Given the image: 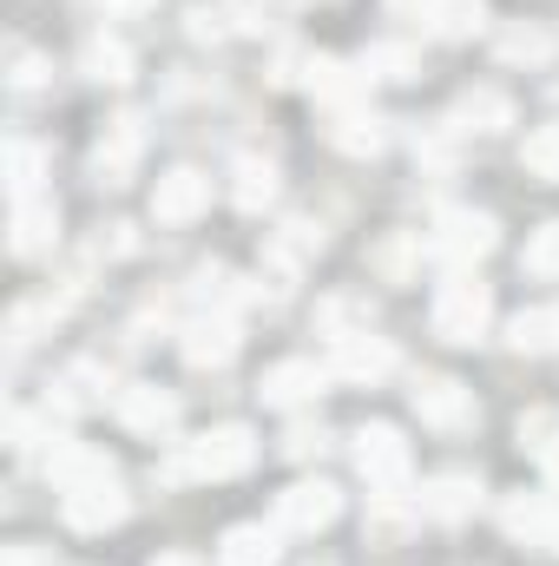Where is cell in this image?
I'll use <instances>...</instances> for the list:
<instances>
[{
  "label": "cell",
  "mask_w": 559,
  "mask_h": 566,
  "mask_svg": "<svg viewBox=\"0 0 559 566\" xmlns=\"http://www.w3.org/2000/svg\"><path fill=\"white\" fill-rule=\"evenodd\" d=\"M487 323H494L487 283H474L467 271H461V277H447L441 290H434V336H441V343H481Z\"/></svg>",
  "instance_id": "obj_1"
},
{
  "label": "cell",
  "mask_w": 559,
  "mask_h": 566,
  "mask_svg": "<svg viewBox=\"0 0 559 566\" xmlns=\"http://www.w3.org/2000/svg\"><path fill=\"white\" fill-rule=\"evenodd\" d=\"M257 461V434L244 422H224L211 428V434H198L191 441V454L178 461V474H204V481H231V474H244Z\"/></svg>",
  "instance_id": "obj_2"
},
{
  "label": "cell",
  "mask_w": 559,
  "mask_h": 566,
  "mask_svg": "<svg viewBox=\"0 0 559 566\" xmlns=\"http://www.w3.org/2000/svg\"><path fill=\"white\" fill-rule=\"evenodd\" d=\"M356 468H362V481L369 488H402L409 481V441H402V428L389 422H369L362 434H356Z\"/></svg>",
  "instance_id": "obj_3"
},
{
  "label": "cell",
  "mask_w": 559,
  "mask_h": 566,
  "mask_svg": "<svg viewBox=\"0 0 559 566\" xmlns=\"http://www.w3.org/2000/svg\"><path fill=\"white\" fill-rule=\"evenodd\" d=\"M494 238H500V231H494V218H487V211H447V218L434 224V244H428V251H434L441 264L467 271L474 258H487V251H494Z\"/></svg>",
  "instance_id": "obj_4"
},
{
  "label": "cell",
  "mask_w": 559,
  "mask_h": 566,
  "mask_svg": "<svg viewBox=\"0 0 559 566\" xmlns=\"http://www.w3.org/2000/svg\"><path fill=\"white\" fill-rule=\"evenodd\" d=\"M342 514V494L329 481H296L277 494V527L283 534H323L329 521Z\"/></svg>",
  "instance_id": "obj_5"
},
{
  "label": "cell",
  "mask_w": 559,
  "mask_h": 566,
  "mask_svg": "<svg viewBox=\"0 0 559 566\" xmlns=\"http://www.w3.org/2000/svg\"><path fill=\"white\" fill-rule=\"evenodd\" d=\"M66 521H73L80 534H106V527H119V521H126V488H119V474L86 481V488H66Z\"/></svg>",
  "instance_id": "obj_6"
},
{
  "label": "cell",
  "mask_w": 559,
  "mask_h": 566,
  "mask_svg": "<svg viewBox=\"0 0 559 566\" xmlns=\"http://www.w3.org/2000/svg\"><path fill=\"white\" fill-rule=\"evenodd\" d=\"M415 416L428 428H441V434H461V428H474V396H467L454 376H421L415 382Z\"/></svg>",
  "instance_id": "obj_7"
},
{
  "label": "cell",
  "mask_w": 559,
  "mask_h": 566,
  "mask_svg": "<svg viewBox=\"0 0 559 566\" xmlns=\"http://www.w3.org/2000/svg\"><path fill=\"white\" fill-rule=\"evenodd\" d=\"M204 205H211V178H204V171H191V165L165 171V178H158V191H151V218H158V224H191Z\"/></svg>",
  "instance_id": "obj_8"
},
{
  "label": "cell",
  "mask_w": 559,
  "mask_h": 566,
  "mask_svg": "<svg viewBox=\"0 0 559 566\" xmlns=\"http://www.w3.org/2000/svg\"><path fill=\"white\" fill-rule=\"evenodd\" d=\"M329 369H336L342 382H382V376L395 369V349H389L382 336H369V329H349V336H336Z\"/></svg>",
  "instance_id": "obj_9"
},
{
  "label": "cell",
  "mask_w": 559,
  "mask_h": 566,
  "mask_svg": "<svg viewBox=\"0 0 559 566\" xmlns=\"http://www.w3.org/2000/svg\"><path fill=\"white\" fill-rule=\"evenodd\" d=\"M119 422L133 428V434H171L178 422V396L171 389H158V382H133V389H119Z\"/></svg>",
  "instance_id": "obj_10"
},
{
  "label": "cell",
  "mask_w": 559,
  "mask_h": 566,
  "mask_svg": "<svg viewBox=\"0 0 559 566\" xmlns=\"http://www.w3.org/2000/svg\"><path fill=\"white\" fill-rule=\"evenodd\" d=\"M323 396V369L309 363V356H289L277 369H264V402H277V409H309Z\"/></svg>",
  "instance_id": "obj_11"
},
{
  "label": "cell",
  "mask_w": 559,
  "mask_h": 566,
  "mask_svg": "<svg viewBox=\"0 0 559 566\" xmlns=\"http://www.w3.org/2000/svg\"><path fill=\"white\" fill-rule=\"evenodd\" d=\"M139 126L133 119H113L106 133H99V145H93V178L99 185H126L133 178V165H139Z\"/></svg>",
  "instance_id": "obj_12"
},
{
  "label": "cell",
  "mask_w": 559,
  "mask_h": 566,
  "mask_svg": "<svg viewBox=\"0 0 559 566\" xmlns=\"http://www.w3.org/2000/svg\"><path fill=\"white\" fill-rule=\"evenodd\" d=\"M231 356H238V323H231L224 310H211V316H198V323L184 329V363L218 369V363H231Z\"/></svg>",
  "instance_id": "obj_13"
},
{
  "label": "cell",
  "mask_w": 559,
  "mask_h": 566,
  "mask_svg": "<svg viewBox=\"0 0 559 566\" xmlns=\"http://www.w3.org/2000/svg\"><path fill=\"white\" fill-rule=\"evenodd\" d=\"M46 474H53L60 488H86V481H106V474H119V468H113V454H99V448H80V441H66V434H53V454H46Z\"/></svg>",
  "instance_id": "obj_14"
},
{
  "label": "cell",
  "mask_w": 559,
  "mask_h": 566,
  "mask_svg": "<svg viewBox=\"0 0 559 566\" xmlns=\"http://www.w3.org/2000/svg\"><path fill=\"white\" fill-rule=\"evenodd\" d=\"M507 534L527 541V547H553L559 541V507L547 494H514V501H507Z\"/></svg>",
  "instance_id": "obj_15"
},
{
  "label": "cell",
  "mask_w": 559,
  "mask_h": 566,
  "mask_svg": "<svg viewBox=\"0 0 559 566\" xmlns=\"http://www.w3.org/2000/svg\"><path fill=\"white\" fill-rule=\"evenodd\" d=\"M481 507V481L474 474H434L428 494H421V514L428 521H467Z\"/></svg>",
  "instance_id": "obj_16"
},
{
  "label": "cell",
  "mask_w": 559,
  "mask_h": 566,
  "mask_svg": "<svg viewBox=\"0 0 559 566\" xmlns=\"http://www.w3.org/2000/svg\"><path fill=\"white\" fill-rule=\"evenodd\" d=\"M53 231H60V211H53L46 198H20V205H13V258L46 251V244H53Z\"/></svg>",
  "instance_id": "obj_17"
},
{
  "label": "cell",
  "mask_w": 559,
  "mask_h": 566,
  "mask_svg": "<svg viewBox=\"0 0 559 566\" xmlns=\"http://www.w3.org/2000/svg\"><path fill=\"white\" fill-rule=\"evenodd\" d=\"M362 80L369 73H349L342 60H309V93L329 106H362Z\"/></svg>",
  "instance_id": "obj_18"
},
{
  "label": "cell",
  "mask_w": 559,
  "mask_h": 566,
  "mask_svg": "<svg viewBox=\"0 0 559 566\" xmlns=\"http://www.w3.org/2000/svg\"><path fill=\"white\" fill-rule=\"evenodd\" d=\"M454 119H461V133H500V126L514 119V106H507V93H494V86H474V93H461Z\"/></svg>",
  "instance_id": "obj_19"
},
{
  "label": "cell",
  "mask_w": 559,
  "mask_h": 566,
  "mask_svg": "<svg viewBox=\"0 0 559 566\" xmlns=\"http://www.w3.org/2000/svg\"><path fill=\"white\" fill-rule=\"evenodd\" d=\"M481 20H487V7H481V0H434L421 27H428L434 40H474V33H481Z\"/></svg>",
  "instance_id": "obj_20"
},
{
  "label": "cell",
  "mask_w": 559,
  "mask_h": 566,
  "mask_svg": "<svg viewBox=\"0 0 559 566\" xmlns=\"http://www.w3.org/2000/svg\"><path fill=\"white\" fill-rule=\"evenodd\" d=\"M329 145H342V151H376V145H382V119H376L369 106H336Z\"/></svg>",
  "instance_id": "obj_21"
},
{
  "label": "cell",
  "mask_w": 559,
  "mask_h": 566,
  "mask_svg": "<svg viewBox=\"0 0 559 566\" xmlns=\"http://www.w3.org/2000/svg\"><path fill=\"white\" fill-rule=\"evenodd\" d=\"M224 566H277V527H231L224 534Z\"/></svg>",
  "instance_id": "obj_22"
},
{
  "label": "cell",
  "mask_w": 559,
  "mask_h": 566,
  "mask_svg": "<svg viewBox=\"0 0 559 566\" xmlns=\"http://www.w3.org/2000/svg\"><path fill=\"white\" fill-rule=\"evenodd\" d=\"M46 165H53V158H46V151H40L33 139H7V185H13V205L40 191V178H46Z\"/></svg>",
  "instance_id": "obj_23"
},
{
  "label": "cell",
  "mask_w": 559,
  "mask_h": 566,
  "mask_svg": "<svg viewBox=\"0 0 559 566\" xmlns=\"http://www.w3.org/2000/svg\"><path fill=\"white\" fill-rule=\"evenodd\" d=\"M362 73H369V80H415L421 53H415V46H402V40H382V46H369V53H362Z\"/></svg>",
  "instance_id": "obj_24"
},
{
  "label": "cell",
  "mask_w": 559,
  "mask_h": 566,
  "mask_svg": "<svg viewBox=\"0 0 559 566\" xmlns=\"http://www.w3.org/2000/svg\"><path fill=\"white\" fill-rule=\"evenodd\" d=\"M80 66L93 73V80H126L133 73V53H126V40H113V33H99V40H86V53H80Z\"/></svg>",
  "instance_id": "obj_25"
},
{
  "label": "cell",
  "mask_w": 559,
  "mask_h": 566,
  "mask_svg": "<svg viewBox=\"0 0 559 566\" xmlns=\"http://www.w3.org/2000/svg\"><path fill=\"white\" fill-rule=\"evenodd\" d=\"M514 349H559V303H540V310L514 316Z\"/></svg>",
  "instance_id": "obj_26"
},
{
  "label": "cell",
  "mask_w": 559,
  "mask_h": 566,
  "mask_svg": "<svg viewBox=\"0 0 559 566\" xmlns=\"http://www.w3.org/2000/svg\"><path fill=\"white\" fill-rule=\"evenodd\" d=\"M271 198H277V171H271V165H257V158H251V165H244V171H238V205H244V211H264V205H271Z\"/></svg>",
  "instance_id": "obj_27"
},
{
  "label": "cell",
  "mask_w": 559,
  "mask_h": 566,
  "mask_svg": "<svg viewBox=\"0 0 559 566\" xmlns=\"http://www.w3.org/2000/svg\"><path fill=\"white\" fill-rule=\"evenodd\" d=\"M527 171L547 178V185H559V126H540V133L527 139Z\"/></svg>",
  "instance_id": "obj_28"
},
{
  "label": "cell",
  "mask_w": 559,
  "mask_h": 566,
  "mask_svg": "<svg viewBox=\"0 0 559 566\" xmlns=\"http://www.w3.org/2000/svg\"><path fill=\"white\" fill-rule=\"evenodd\" d=\"M527 271H534V277H559V224L534 231V244H527Z\"/></svg>",
  "instance_id": "obj_29"
},
{
  "label": "cell",
  "mask_w": 559,
  "mask_h": 566,
  "mask_svg": "<svg viewBox=\"0 0 559 566\" xmlns=\"http://www.w3.org/2000/svg\"><path fill=\"white\" fill-rule=\"evenodd\" d=\"M507 60H547V33H507Z\"/></svg>",
  "instance_id": "obj_30"
},
{
  "label": "cell",
  "mask_w": 559,
  "mask_h": 566,
  "mask_svg": "<svg viewBox=\"0 0 559 566\" xmlns=\"http://www.w3.org/2000/svg\"><path fill=\"white\" fill-rule=\"evenodd\" d=\"M283 454H296V461L323 454V428H289V434H283Z\"/></svg>",
  "instance_id": "obj_31"
},
{
  "label": "cell",
  "mask_w": 559,
  "mask_h": 566,
  "mask_svg": "<svg viewBox=\"0 0 559 566\" xmlns=\"http://www.w3.org/2000/svg\"><path fill=\"white\" fill-rule=\"evenodd\" d=\"M559 434V416H547V409H540V416H527V422H520V441H527V448H547V441H553Z\"/></svg>",
  "instance_id": "obj_32"
},
{
  "label": "cell",
  "mask_w": 559,
  "mask_h": 566,
  "mask_svg": "<svg viewBox=\"0 0 559 566\" xmlns=\"http://www.w3.org/2000/svg\"><path fill=\"white\" fill-rule=\"evenodd\" d=\"M145 7H158V0H99L106 20H126V13H145Z\"/></svg>",
  "instance_id": "obj_33"
},
{
  "label": "cell",
  "mask_w": 559,
  "mask_h": 566,
  "mask_svg": "<svg viewBox=\"0 0 559 566\" xmlns=\"http://www.w3.org/2000/svg\"><path fill=\"white\" fill-rule=\"evenodd\" d=\"M46 80V66L33 60V53H20V73H13V86H40Z\"/></svg>",
  "instance_id": "obj_34"
},
{
  "label": "cell",
  "mask_w": 559,
  "mask_h": 566,
  "mask_svg": "<svg viewBox=\"0 0 559 566\" xmlns=\"http://www.w3.org/2000/svg\"><path fill=\"white\" fill-rule=\"evenodd\" d=\"M534 461L547 468V481H553V488H559V434H553V441H547V448H534Z\"/></svg>",
  "instance_id": "obj_35"
},
{
  "label": "cell",
  "mask_w": 559,
  "mask_h": 566,
  "mask_svg": "<svg viewBox=\"0 0 559 566\" xmlns=\"http://www.w3.org/2000/svg\"><path fill=\"white\" fill-rule=\"evenodd\" d=\"M7 566H53V560H46V547H13Z\"/></svg>",
  "instance_id": "obj_36"
},
{
  "label": "cell",
  "mask_w": 559,
  "mask_h": 566,
  "mask_svg": "<svg viewBox=\"0 0 559 566\" xmlns=\"http://www.w3.org/2000/svg\"><path fill=\"white\" fill-rule=\"evenodd\" d=\"M389 7H395V13H421V20H428V7H434V0H389Z\"/></svg>",
  "instance_id": "obj_37"
},
{
  "label": "cell",
  "mask_w": 559,
  "mask_h": 566,
  "mask_svg": "<svg viewBox=\"0 0 559 566\" xmlns=\"http://www.w3.org/2000/svg\"><path fill=\"white\" fill-rule=\"evenodd\" d=\"M151 566H198L191 554H165V560H151Z\"/></svg>",
  "instance_id": "obj_38"
},
{
  "label": "cell",
  "mask_w": 559,
  "mask_h": 566,
  "mask_svg": "<svg viewBox=\"0 0 559 566\" xmlns=\"http://www.w3.org/2000/svg\"><path fill=\"white\" fill-rule=\"evenodd\" d=\"M553 554H559V541H553Z\"/></svg>",
  "instance_id": "obj_39"
}]
</instances>
